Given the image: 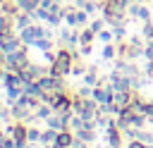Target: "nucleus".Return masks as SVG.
Here are the masks:
<instances>
[{
    "mask_svg": "<svg viewBox=\"0 0 153 148\" xmlns=\"http://www.w3.org/2000/svg\"><path fill=\"white\" fill-rule=\"evenodd\" d=\"M76 57H79V55H76L74 50L60 48V50L55 53V60L50 62V74H53V76H69V74H72V64H74Z\"/></svg>",
    "mask_w": 153,
    "mask_h": 148,
    "instance_id": "f257e3e1",
    "label": "nucleus"
},
{
    "mask_svg": "<svg viewBox=\"0 0 153 148\" xmlns=\"http://www.w3.org/2000/svg\"><path fill=\"white\" fill-rule=\"evenodd\" d=\"M31 21H33V19H31V14H29V12H22V14H17V17H14V29H19V31H22V29L31 26Z\"/></svg>",
    "mask_w": 153,
    "mask_h": 148,
    "instance_id": "f03ea898",
    "label": "nucleus"
},
{
    "mask_svg": "<svg viewBox=\"0 0 153 148\" xmlns=\"http://www.w3.org/2000/svg\"><path fill=\"white\" fill-rule=\"evenodd\" d=\"M55 141H57V131H55V129H50V127H48V129H43L41 143H43V146H53Z\"/></svg>",
    "mask_w": 153,
    "mask_h": 148,
    "instance_id": "7ed1b4c3",
    "label": "nucleus"
},
{
    "mask_svg": "<svg viewBox=\"0 0 153 148\" xmlns=\"http://www.w3.org/2000/svg\"><path fill=\"white\" fill-rule=\"evenodd\" d=\"M14 2L19 5L22 12H31V10H36V7L41 5V0H14Z\"/></svg>",
    "mask_w": 153,
    "mask_h": 148,
    "instance_id": "20e7f679",
    "label": "nucleus"
},
{
    "mask_svg": "<svg viewBox=\"0 0 153 148\" xmlns=\"http://www.w3.org/2000/svg\"><path fill=\"white\" fill-rule=\"evenodd\" d=\"M84 81H86L88 86H98V84H100V76L96 74V69H86V76H84Z\"/></svg>",
    "mask_w": 153,
    "mask_h": 148,
    "instance_id": "39448f33",
    "label": "nucleus"
},
{
    "mask_svg": "<svg viewBox=\"0 0 153 148\" xmlns=\"http://www.w3.org/2000/svg\"><path fill=\"white\" fill-rule=\"evenodd\" d=\"M115 55H117V45H115V43H105V48H103V57H105V60H112Z\"/></svg>",
    "mask_w": 153,
    "mask_h": 148,
    "instance_id": "423d86ee",
    "label": "nucleus"
},
{
    "mask_svg": "<svg viewBox=\"0 0 153 148\" xmlns=\"http://www.w3.org/2000/svg\"><path fill=\"white\" fill-rule=\"evenodd\" d=\"M41 136H43V131H41V129L29 127V143H41Z\"/></svg>",
    "mask_w": 153,
    "mask_h": 148,
    "instance_id": "0eeeda50",
    "label": "nucleus"
},
{
    "mask_svg": "<svg viewBox=\"0 0 153 148\" xmlns=\"http://www.w3.org/2000/svg\"><path fill=\"white\" fill-rule=\"evenodd\" d=\"M93 38H96V31H93L91 26H88L86 31H81V36H79V41H81V43H91Z\"/></svg>",
    "mask_w": 153,
    "mask_h": 148,
    "instance_id": "6e6552de",
    "label": "nucleus"
},
{
    "mask_svg": "<svg viewBox=\"0 0 153 148\" xmlns=\"http://www.w3.org/2000/svg\"><path fill=\"white\" fill-rule=\"evenodd\" d=\"M88 26H91V29H93L96 33H100V31H103V26H105V19H93V21H91Z\"/></svg>",
    "mask_w": 153,
    "mask_h": 148,
    "instance_id": "1a4fd4ad",
    "label": "nucleus"
},
{
    "mask_svg": "<svg viewBox=\"0 0 153 148\" xmlns=\"http://www.w3.org/2000/svg\"><path fill=\"white\" fill-rule=\"evenodd\" d=\"M112 36H115V33H112V31H105V29L98 33V38H100L103 43H112Z\"/></svg>",
    "mask_w": 153,
    "mask_h": 148,
    "instance_id": "9d476101",
    "label": "nucleus"
},
{
    "mask_svg": "<svg viewBox=\"0 0 153 148\" xmlns=\"http://www.w3.org/2000/svg\"><path fill=\"white\" fill-rule=\"evenodd\" d=\"M139 19H141V21H151V12H148L146 7H139Z\"/></svg>",
    "mask_w": 153,
    "mask_h": 148,
    "instance_id": "9b49d317",
    "label": "nucleus"
},
{
    "mask_svg": "<svg viewBox=\"0 0 153 148\" xmlns=\"http://www.w3.org/2000/svg\"><path fill=\"white\" fill-rule=\"evenodd\" d=\"M127 148H146V146H143V141H141V138H131V141L127 143Z\"/></svg>",
    "mask_w": 153,
    "mask_h": 148,
    "instance_id": "f8f14e48",
    "label": "nucleus"
},
{
    "mask_svg": "<svg viewBox=\"0 0 153 148\" xmlns=\"http://www.w3.org/2000/svg\"><path fill=\"white\" fill-rule=\"evenodd\" d=\"M81 74H86V69H84L81 64H76V67H72V76H81Z\"/></svg>",
    "mask_w": 153,
    "mask_h": 148,
    "instance_id": "ddd939ff",
    "label": "nucleus"
},
{
    "mask_svg": "<svg viewBox=\"0 0 153 148\" xmlns=\"http://www.w3.org/2000/svg\"><path fill=\"white\" fill-rule=\"evenodd\" d=\"M143 57H146V60H153V43L143 48Z\"/></svg>",
    "mask_w": 153,
    "mask_h": 148,
    "instance_id": "4468645a",
    "label": "nucleus"
},
{
    "mask_svg": "<svg viewBox=\"0 0 153 148\" xmlns=\"http://www.w3.org/2000/svg\"><path fill=\"white\" fill-rule=\"evenodd\" d=\"M72 148H88V143H86L84 138H74V143H72Z\"/></svg>",
    "mask_w": 153,
    "mask_h": 148,
    "instance_id": "2eb2a0df",
    "label": "nucleus"
},
{
    "mask_svg": "<svg viewBox=\"0 0 153 148\" xmlns=\"http://www.w3.org/2000/svg\"><path fill=\"white\" fill-rule=\"evenodd\" d=\"M2 76H5V67L0 64V81H2Z\"/></svg>",
    "mask_w": 153,
    "mask_h": 148,
    "instance_id": "dca6fc26",
    "label": "nucleus"
},
{
    "mask_svg": "<svg viewBox=\"0 0 153 148\" xmlns=\"http://www.w3.org/2000/svg\"><path fill=\"white\" fill-rule=\"evenodd\" d=\"M5 136H7V134H2V131H0V141H2V138H5Z\"/></svg>",
    "mask_w": 153,
    "mask_h": 148,
    "instance_id": "f3484780",
    "label": "nucleus"
},
{
    "mask_svg": "<svg viewBox=\"0 0 153 148\" xmlns=\"http://www.w3.org/2000/svg\"><path fill=\"white\" fill-rule=\"evenodd\" d=\"M148 103H151V110H153V98H151V100H148Z\"/></svg>",
    "mask_w": 153,
    "mask_h": 148,
    "instance_id": "a211bd4d",
    "label": "nucleus"
},
{
    "mask_svg": "<svg viewBox=\"0 0 153 148\" xmlns=\"http://www.w3.org/2000/svg\"><path fill=\"white\" fill-rule=\"evenodd\" d=\"M146 148H153V143H148V146H146Z\"/></svg>",
    "mask_w": 153,
    "mask_h": 148,
    "instance_id": "6ab92c4d",
    "label": "nucleus"
},
{
    "mask_svg": "<svg viewBox=\"0 0 153 148\" xmlns=\"http://www.w3.org/2000/svg\"><path fill=\"white\" fill-rule=\"evenodd\" d=\"M146 2H151V0H146Z\"/></svg>",
    "mask_w": 153,
    "mask_h": 148,
    "instance_id": "aec40b11",
    "label": "nucleus"
}]
</instances>
